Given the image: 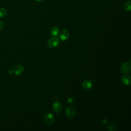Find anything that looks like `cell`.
<instances>
[{
  "instance_id": "16",
  "label": "cell",
  "mask_w": 131,
  "mask_h": 131,
  "mask_svg": "<svg viewBox=\"0 0 131 131\" xmlns=\"http://www.w3.org/2000/svg\"><path fill=\"white\" fill-rule=\"evenodd\" d=\"M13 73H13V70L10 69V70H9L8 71V74H9L11 75V74H13Z\"/></svg>"
},
{
  "instance_id": "15",
  "label": "cell",
  "mask_w": 131,
  "mask_h": 131,
  "mask_svg": "<svg viewBox=\"0 0 131 131\" xmlns=\"http://www.w3.org/2000/svg\"><path fill=\"white\" fill-rule=\"evenodd\" d=\"M4 24L3 21L0 19V30H2L4 28Z\"/></svg>"
},
{
  "instance_id": "14",
  "label": "cell",
  "mask_w": 131,
  "mask_h": 131,
  "mask_svg": "<svg viewBox=\"0 0 131 131\" xmlns=\"http://www.w3.org/2000/svg\"><path fill=\"white\" fill-rule=\"evenodd\" d=\"M67 101L70 104H72L74 103L75 102V99L72 96H70L68 98V100H67Z\"/></svg>"
},
{
  "instance_id": "18",
  "label": "cell",
  "mask_w": 131,
  "mask_h": 131,
  "mask_svg": "<svg viewBox=\"0 0 131 131\" xmlns=\"http://www.w3.org/2000/svg\"><path fill=\"white\" fill-rule=\"evenodd\" d=\"M35 1H38V2H41V1H43V0H35Z\"/></svg>"
},
{
  "instance_id": "1",
  "label": "cell",
  "mask_w": 131,
  "mask_h": 131,
  "mask_svg": "<svg viewBox=\"0 0 131 131\" xmlns=\"http://www.w3.org/2000/svg\"><path fill=\"white\" fill-rule=\"evenodd\" d=\"M59 41H60V39L59 37L55 36L52 37L51 38H50L48 40L47 45L49 48H53L57 47L59 45Z\"/></svg>"
},
{
  "instance_id": "6",
  "label": "cell",
  "mask_w": 131,
  "mask_h": 131,
  "mask_svg": "<svg viewBox=\"0 0 131 131\" xmlns=\"http://www.w3.org/2000/svg\"><path fill=\"white\" fill-rule=\"evenodd\" d=\"M70 36V33L68 30L64 29L59 33V38L62 41H65L67 40Z\"/></svg>"
},
{
  "instance_id": "8",
  "label": "cell",
  "mask_w": 131,
  "mask_h": 131,
  "mask_svg": "<svg viewBox=\"0 0 131 131\" xmlns=\"http://www.w3.org/2000/svg\"><path fill=\"white\" fill-rule=\"evenodd\" d=\"M24 70V67L22 65L18 64L15 66L13 69V73L16 75H19L21 74Z\"/></svg>"
},
{
  "instance_id": "9",
  "label": "cell",
  "mask_w": 131,
  "mask_h": 131,
  "mask_svg": "<svg viewBox=\"0 0 131 131\" xmlns=\"http://www.w3.org/2000/svg\"><path fill=\"white\" fill-rule=\"evenodd\" d=\"M122 82L125 85H129L131 83V77L129 75H125L121 78Z\"/></svg>"
},
{
  "instance_id": "7",
  "label": "cell",
  "mask_w": 131,
  "mask_h": 131,
  "mask_svg": "<svg viewBox=\"0 0 131 131\" xmlns=\"http://www.w3.org/2000/svg\"><path fill=\"white\" fill-rule=\"evenodd\" d=\"M53 111L56 113H59L61 112L62 109V105L61 103L58 101H56L53 103L52 105Z\"/></svg>"
},
{
  "instance_id": "10",
  "label": "cell",
  "mask_w": 131,
  "mask_h": 131,
  "mask_svg": "<svg viewBox=\"0 0 131 131\" xmlns=\"http://www.w3.org/2000/svg\"><path fill=\"white\" fill-rule=\"evenodd\" d=\"M59 32H60L59 28L57 26H54L52 27L50 30V33L51 35H52V36L58 35V34L59 33Z\"/></svg>"
},
{
  "instance_id": "11",
  "label": "cell",
  "mask_w": 131,
  "mask_h": 131,
  "mask_svg": "<svg viewBox=\"0 0 131 131\" xmlns=\"http://www.w3.org/2000/svg\"><path fill=\"white\" fill-rule=\"evenodd\" d=\"M124 8L125 11L130 12L131 11V3L130 1L126 2L124 5Z\"/></svg>"
},
{
  "instance_id": "17",
  "label": "cell",
  "mask_w": 131,
  "mask_h": 131,
  "mask_svg": "<svg viewBox=\"0 0 131 131\" xmlns=\"http://www.w3.org/2000/svg\"><path fill=\"white\" fill-rule=\"evenodd\" d=\"M107 120L106 119H103L102 120V122H103V124H106V123H107Z\"/></svg>"
},
{
  "instance_id": "13",
  "label": "cell",
  "mask_w": 131,
  "mask_h": 131,
  "mask_svg": "<svg viewBox=\"0 0 131 131\" xmlns=\"http://www.w3.org/2000/svg\"><path fill=\"white\" fill-rule=\"evenodd\" d=\"M108 129L110 131H116L117 130V127L114 123H110L108 126Z\"/></svg>"
},
{
  "instance_id": "2",
  "label": "cell",
  "mask_w": 131,
  "mask_h": 131,
  "mask_svg": "<svg viewBox=\"0 0 131 131\" xmlns=\"http://www.w3.org/2000/svg\"><path fill=\"white\" fill-rule=\"evenodd\" d=\"M43 120L46 125H51L54 122V116L52 113H47L44 116Z\"/></svg>"
},
{
  "instance_id": "5",
  "label": "cell",
  "mask_w": 131,
  "mask_h": 131,
  "mask_svg": "<svg viewBox=\"0 0 131 131\" xmlns=\"http://www.w3.org/2000/svg\"><path fill=\"white\" fill-rule=\"evenodd\" d=\"M121 71L124 74L129 73L131 70L130 64L128 62H125L121 65Z\"/></svg>"
},
{
  "instance_id": "3",
  "label": "cell",
  "mask_w": 131,
  "mask_h": 131,
  "mask_svg": "<svg viewBox=\"0 0 131 131\" xmlns=\"http://www.w3.org/2000/svg\"><path fill=\"white\" fill-rule=\"evenodd\" d=\"M65 113L68 118L72 119L76 116V112L74 107L72 106H69L66 108Z\"/></svg>"
},
{
  "instance_id": "12",
  "label": "cell",
  "mask_w": 131,
  "mask_h": 131,
  "mask_svg": "<svg viewBox=\"0 0 131 131\" xmlns=\"http://www.w3.org/2000/svg\"><path fill=\"white\" fill-rule=\"evenodd\" d=\"M7 14V11L4 8H0V18L5 17Z\"/></svg>"
},
{
  "instance_id": "4",
  "label": "cell",
  "mask_w": 131,
  "mask_h": 131,
  "mask_svg": "<svg viewBox=\"0 0 131 131\" xmlns=\"http://www.w3.org/2000/svg\"><path fill=\"white\" fill-rule=\"evenodd\" d=\"M94 84V81L91 79H85L81 83V87L85 90L91 89Z\"/></svg>"
}]
</instances>
